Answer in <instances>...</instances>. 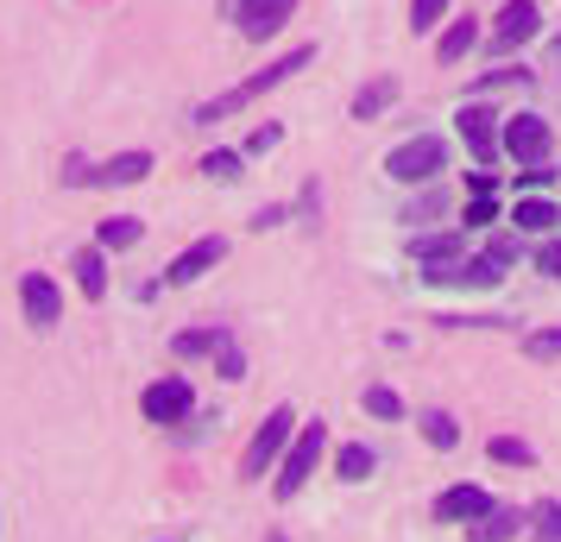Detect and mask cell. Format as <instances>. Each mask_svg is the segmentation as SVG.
<instances>
[{"mask_svg":"<svg viewBox=\"0 0 561 542\" xmlns=\"http://www.w3.org/2000/svg\"><path fill=\"white\" fill-rule=\"evenodd\" d=\"M309 64H316V45H297V51H290V57H278V64H265L259 77L233 82L228 95H215V102H203V107H196V114H190V120H196V127H221V120H233L240 107H253L259 95H272L278 82H290V77H297V70H309Z\"/></svg>","mask_w":561,"mask_h":542,"instance_id":"cell-1","label":"cell"},{"mask_svg":"<svg viewBox=\"0 0 561 542\" xmlns=\"http://www.w3.org/2000/svg\"><path fill=\"white\" fill-rule=\"evenodd\" d=\"M297 441V411L278 404V411L259 423V436L247 441V454H240V480H259V473H272V461H284V448Z\"/></svg>","mask_w":561,"mask_h":542,"instance_id":"cell-2","label":"cell"},{"mask_svg":"<svg viewBox=\"0 0 561 542\" xmlns=\"http://www.w3.org/2000/svg\"><path fill=\"white\" fill-rule=\"evenodd\" d=\"M322 448H329V429H322V423H304V429H297V441L284 448L278 480H272V492H278L284 505H290V498L304 492V480L316 473V461H322Z\"/></svg>","mask_w":561,"mask_h":542,"instance_id":"cell-3","label":"cell"},{"mask_svg":"<svg viewBox=\"0 0 561 542\" xmlns=\"http://www.w3.org/2000/svg\"><path fill=\"white\" fill-rule=\"evenodd\" d=\"M442 164H448V139H442V132H423V139H404L398 152L385 158V171H391L398 183H430L435 171H442Z\"/></svg>","mask_w":561,"mask_h":542,"instance_id":"cell-4","label":"cell"},{"mask_svg":"<svg viewBox=\"0 0 561 542\" xmlns=\"http://www.w3.org/2000/svg\"><path fill=\"white\" fill-rule=\"evenodd\" d=\"M139 411H146V423H164L171 429V423H183V416L196 411V391H190V379L171 372V379H152V385L139 391Z\"/></svg>","mask_w":561,"mask_h":542,"instance_id":"cell-5","label":"cell"},{"mask_svg":"<svg viewBox=\"0 0 561 542\" xmlns=\"http://www.w3.org/2000/svg\"><path fill=\"white\" fill-rule=\"evenodd\" d=\"M549 146H556V132L542 114H511L505 120V152L517 164H549Z\"/></svg>","mask_w":561,"mask_h":542,"instance_id":"cell-6","label":"cell"},{"mask_svg":"<svg viewBox=\"0 0 561 542\" xmlns=\"http://www.w3.org/2000/svg\"><path fill=\"white\" fill-rule=\"evenodd\" d=\"M20 310H26V322L45 335V328L64 322V290H57L45 272H26V278H20Z\"/></svg>","mask_w":561,"mask_h":542,"instance_id":"cell-7","label":"cell"},{"mask_svg":"<svg viewBox=\"0 0 561 542\" xmlns=\"http://www.w3.org/2000/svg\"><path fill=\"white\" fill-rule=\"evenodd\" d=\"M410 253L423 258V278H430V285H460V265H467V258H460V233H435V240H416Z\"/></svg>","mask_w":561,"mask_h":542,"instance_id":"cell-8","label":"cell"},{"mask_svg":"<svg viewBox=\"0 0 561 542\" xmlns=\"http://www.w3.org/2000/svg\"><path fill=\"white\" fill-rule=\"evenodd\" d=\"M455 127H460L467 152L480 158V164H492V158H499V146H505V127H499V114H485V107H460Z\"/></svg>","mask_w":561,"mask_h":542,"instance_id":"cell-9","label":"cell"},{"mask_svg":"<svg viewBox=\"0 0 561 542\" xmlns=\"http://www.w3.org/2000/svg\"><path fill=\"white\" fill-rule=\"evenodd\" d=\"M221 258H228V240H215V233H208V240L183 246V253L164 265V285H196V278H203V272H215Z\"/></svg>","mask_w":561,"mask_h":542,"instance_id":"cell-10","label":"cell"},{"mask_svg":"<svg viewBox=\"0 0 561 542\" xmlns=\"http://www.w3.org/2000/svg\"><path fill=\"white\" fill-rule=\"evenodd\" d=\"M536 26H542L536 0H505V7H499V20H492V45H499V51H517L524 38H536Z\"/></svg>","mask_w":561,"mask_h":542,"instance_id":"cell-11","label":"cell"},{"mask_svg":"<svg viewBox=\"0 0 561 542\" xmlns=\"http://www.w3.org/2000/svg\"><path fill=\"white\" fill-rule=\"evenodd\" d=\"M290 13H297V0H240V32H247L253 45L259 38H278Z\"/></svg>","mask_w":561,"mask_h":542,"instance_id":"cell-12","label":"cell"},{"mask_svg":"<svg viewBox=\"0 0 561 542\" xmlns=\"http://www.w3.org/2000/svg\"><path fill=\"white\" fill-rule=\"evenodd\" d=\"M485 511H492V492L485 486H448L435 498V517H442V523H480Z\"/></svg>","mask_w":561,"mask_h":542,"instance_id":"cell-13","label":"cell"},{"mask_svg":"<svg viewBox=\"0 0 561 542\" xmlns=\"http://www.w3.org/2000/svg\"><path fill=\"white\" fill-rule=\"evenodd\" d=\"M70 272H77V290L89 297V303H102L107 297V253L102 246H82V253L70 258Z\"/></svg>","mask_w":561,"mask_h":542,"instance_id":"cell-14","label":"cell"},{"mask_svg":"<svg viewBox=\"0 0 561 542\" xmlns=\"http://www.w3.org/2000/svg\"><path fill=\"white\" fill-rule=\"evenodd\" d=\"M139 177H152V152H121L107 164H95V183H107V189H127Z\"/></svg>","mask_w":561,"mask_h":542,"instance_id":"cell-15","label":"cell"},{"mask_svg":"<svg viewBox=\"0 0 561 542\" xmlns=\"http://www.w3.org/2000/svg\"><path fill=\"white\" fill-rule=\"evenodd\" d=\"M228 328H183L178 341H171V354H178V360H203V354H221V347H228Z\"/></svg>","mask_w":561,"mask_h":542,"instance_id":"cell-16","label":"cell"},{"mask_svg":"<svg viewBox=\"0 0 561 542\" xmlns=\"http://www.w3.org/2000/svg\"><path fill=\"white\" fill-rule=\"evenodd\" d=\"M391 102H398V77H373V82L354 95V120H379Z\"/></svg>","mask_w":561,"mask_h":542,"instance_id":"cell-17","label":"cell"},{"mask_svg":"<svg viewBox=\"0 0 561 542\" xmlns=\"http://www.w3.org/2000/svg\"><path fill=\"white\" fill-rule=\"evenodd\" d=\"M139 221H133V215H107L102 228H95V246H102V253H127V246H139Z\"/></svg>","mask_w":561,"mask_h":542,"instance_id":"cell-18","label":"cell"},{"mask_svg":"<svg viewBox=\"0 0 561 542\" xmlns=\"http://www.w3.org/2000/svg\"><path fill=\"white\" fill-rule=\"evenodd\" d=\"M517 523H524V517L511 511V505H492V511H485L467 537H473V542H511V537H517Z\"/></svg>","mask_w":561,"mask_h":542,"instance_id":"cell-19","label":"cell"},{"mask_svg":"<svg viewBox=\"0 0 561 542\" xmlns=\"http://www.w3.org/2000/svg\"><path fill=\"white\" fill-rule=\"evenodd\" d=\"M511 221H517L524 233H549V228L561 221V208H556V203H542V196H524V203L511 208Z\"/></svg>","mask_w":561,"mask_h":542,"instance_id":"cell-20","label":"cell"},{"mask_svg":"<svg viewBox=\"0 0 561 542\" xmlns=\"http://www.w3.org/2000/svg\"><path fill=\"white\" fill-rule=\"evenodd\" d=\"M473 38H480V32H473V20H455V26L435 38V57H442V64H455V57L473 51Z\"/></svg>","mask_w":561,"mask_h":542,"instance_id":"cell-21","label":"cell"},{"mask_svg":"<svg viewBox=\"0 0 561 542\" xmlns=\"http://www.w3.org/2000/svg\"><path fill=\"white\" fill-rule=\"evenodd\" d=\"M334 473H341V480H373V448L347 441V448L334 454Z\"/></svg>","mask_w":561,"mask_h":542,"instance_id":"cell-22","label":"cell"},{"mask_svg":"<svg viewBox=\"0 0 561 542\" xmlns=\"http://www.w3.org/2000/svg\"><path fill=\"white\" fill-rule=\"evenodd\" d=\"M423 441H430V448H455L460 441V423L448 411H423Z\"/></svg>","mask_w":561,"mask_h":542,"instance_id":"cell-23","label":"cell"},{"mask_svg":"<svg viewBox=\"0 0 561 542\" xmlns=\"http://www.w3.org/2000/svg\"><path fill=\"white\" fill-rule=\"evenodd\" d=\"M499 278H505V265H499L492 253H480V258L460 265V285H499Z\"/></svg>","mask_w":561,"mask_h":542,"instance_id":"cell-24","label":"cell"},{"mask_svg":"<svg viewBox=\"0 0 561 542\" xmlns=\"http://www.w3.org/2000/svg\"><path fill=\"white\" fill-rule=\"evenodd\" d=\"M366 411L379 416V423H398V416H404V397H398L391 385H373L366 391Z\"/></svg>","mask_w":561,"mask_h":542,"instance_id":"cell-25","label":"cell"},{"mask_svg":"<svg viewBox=\"0 0 561 542\" xmlns=\"http://www.w3.org/2000/svg\"><path fill=\"white\" fill-rule=\"evenodd\" d=\"M448 20V0H410V32H435Z\"/></svg>","mask_w":561,"mask_h":542,"instance_id":"cell-26","label":"cell"},{"mask_svg":"<svg viewBox=\"0 0 561 542\" xmlns=\"http://www.w3.org/2000/svg\"><path fill=\"white\" fill-rule=\"evenodd\" d=\"M240 164H247V152H208V158H203V177L233 183V177H240Z\"/></svg>","mask_w":561,"mask_h":542,"instance_id":"cell-27","label":"cell"},{"mask_svg":"<svg viewBox=\"0 0 561 542\" xmlns=\"http://www.w3.org/2000/svg\"><path fill=\"white\" fill-rule=\"evenodd\" d=\"M492 461L530 466V441H517V436H492Z\"/></svg>","mask_w":561,"mask_h":542,"instance_id":"cell-28","label":"cell"},{"mask_svg":"<svg viewBox=\"0 0 561 542\" xmlns=\"http://www.w3.org/2000/svg\"><path fill=\"white\" fill-rule=\"evenodd\" d=\"M536 542H561V505H536Z\"/></svg>","mask_w":561,"mask_h":542,"instance_id":"cell-29","label":"cell"},{"mask_svg":"<svg viewBox=\"0 0 561 542\" xmlns=\"http://www.w3.org/2000/svg\"><path fill=\"white\" fill-rule=\"evenodd\" d=\"M215 372H221V379H247V354H240V347H221V354H215Z\"/></svg>","mask_w":561,"mask_h":542,"instance_id":"cell-30","label":"cell"},{"mask_svg":"<svg viewBox=\"0 0 561 542\" xmlns=\"http://www.w3.org/2000/svg\"><path fill=\"white\" fill-rule=\"evenodd\" d=\"M530 360H561V328L556 335H530Z\"/></svg>","mask_w":561,"mask_h":542,"instance_id":"cell-31","label":"cell"},{"mask_svg":"<svg viewBox=\"0 0 561 542\" xmlns=\"http://www.w3.org/2000/svg\"><path fill=\"white\" fill-rule=\"evenodd\" d=\"M536 265H542V272H549V278H561V240H549V246H542V253H536Z\"/></svg>","mask_w":561,"mask_h":542,"instance_id":"cell-32","label":"cell"},{"mask_svg":"<svg viewBox=\"0 0 561 542\" xmlns=\"http://www.w3.org/2000/svg\"><path fill=\"white\" fill-rule=\"evenodd\" d=\"M272 146H278V127H259L253 139H247V158H253V152H272Z\"/></svg>","mask_w":561,"mask_h":542,"instance_id":"cell-33","label":"cell"},{"mask_svg":"<svg viewBox=\"0 0 561 542\" xmlns=\"http://www.w3.org/2000/svg\"><path fill=\"white\" fill-rule=\"evenodd\" d=\"M492 215H499V208H492V196H480V203L467 208V221H473V228H485V221H492Z\"/></svg>","mask_w":561,"mask_h":542,"instance_id":"cell-34","label":"cell"}]
</instances>
